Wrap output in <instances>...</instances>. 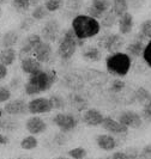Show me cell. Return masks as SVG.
Segmentation results:
<instances>
[{
	"label": "cell",
	"mask_w": 151,
	"mask_h": 159,
	"mask_svg": "<svg viewBox=\"0 0 151 159\" xmlns=\"http://www.w3.org/2000/svg\"><path fill=\"white\" fill-rule=\"evenodd\" d=\"M58 80V74L54 70H42L36 74L29 75L24 84V90L28 96H36L50 90Z\"/></svg>",
	"instance_id": "cell-1"
},
{
	"label": "cell",
	"mask_w": 151,
	"mask_h": 159,
	"mask_svg": "<svg viewBox=\"0 0 151 159\" xmlns=\"http://www.w3.org/2000/svg\"><path fill=\"white\" fill-rule=\"evenodd\" d=\"M72 30L79 40H87L95 37L101 31V26L98 20L87 16V15H78L72 19Z\"/></svg>",
	"instance_id": "cell-2"
},
{
	"label": "cell",
	"mask_w": 151,
	"mask_h": 159,
	"mask_svg": "<svg viewBox=\"0 0 151 159\" xmlns=\"http://www.w3.org/2000/svg\"><path fill=\"white\" fill-rule=\"evenodd\" d=\"M132 66V59L126 54V53H114L109 54L106 59V68L109 74L116 77V78H122L127 75Z\"/></svg>",
	"instance_id": "cell-3"
},
{
	"label": "cell",
	"mask_w": 151,
	"mask_h": 159,
	"mask_svg": "<svg viewBox=\"0 0 151 159\" xmlns=\"http://www.w3.org/2000/svg\"><path fill=\"white\" fill-rule=\"evenodd\" d=\"M80 46H83V40H79L73 32L72 28H70L63 34V36L59 40L58 55L63 60H70L74 55L77 48Z\"/></svg>",
	"instance_id": "cell-4"
},
{
	"label": "cell",
	"mask_w": 151,
	"mask_h": 159,
	"mask_svg": "<svg viewBox=\"0 0 151 159\" xmlns=\"http://www.w3.org/2000/svg\"><path fill=\"white\" fill-rule=\"evenodd\" d=\"M125 44V39L120 34H104L98 40V46L107 50L109 54L120 52Z\"/></svg>",
	"instance_id": "cell-5"
},
{
	"label": "cell",
	"mask_w": 151,
	"mask_h": 159,
	"mask_svg": "<svg viewBox=\"0 0 151 159\" xmlns=\"http://www.w3.org/2000/svg\"><path fill=\"white\" fill-rule=\"evenodd\" d=\"M53 122L63 133H70L78 126V120L68 112H59L53 117Z\"/></svg>",
	"instance_id": "cell-6"
},
{
	"label": "cell",
	"mask_w": 151,
	"mask_h": 159,
	"mask_svg": "<svg viewBox=\"0 0 151 159\" xmlns=\"http://www.w3.org/2000/svg\"><path fill=\"white\" fill-rule=\"evenodd\" d=\"M111 0H90V5L87 7V16L100 20L104 13L111 11Z\"/></svg>",
	"instance_id": "cell-7"
},
{
	"label": "cell",
	"mask_w": 151,
	"mask_h": 159,
	"mask_svg": "<svg viewBox=\"0 0 151 159\" xmlns=\"http://www.w3.org/2000/svg\"><path fill=\"white\" fill-rule=\"evenodd\" d=\"M40 36L42 40L45 42H48V43L56 42V40L60 36V24H59V22L56 19L47 20L41 30Z\"/></svg>",
	"instance_id": "cell-8"
},
{
	"label": "cell",
	"mask_w": 151,
	"mask_h": 159,
	"mask_svg": "<svg viewBox=\"0 0 151 159\" xmlns=\"http://www.w3.org/2000/svg\"><path fill=\"white\" fill-rule=\"evenodd\" d=\"M41 42H42V39H41L40 35H37V34H31L28 37H25L23 43H22V46H21V49H19V52L17 54L18 57L21 60H23L25 57L32 56L34 49L37 47Z\"/></svg>",
	"instance_id": "cell-9"
},
{
	"label": "cell",
	"mask_w": 151,
	"mask_h": 159,
	"mask_svg": "<svg viewBox=\"0 0 151 159\" xmlns=\"http://www.w3.org/2000/svg\"><path fill=\"white\" fill-rule=\"evenodd\" d=\"M121 125H124L125 127H127L128 129H138L142 127L143 125V120L140 117V115L138 112L133 111V110H125L119 115L118 117Z\"/></svg>",
	"instance_id": "cell-10"
},
{
	"label": "cell",
	"mask_w": 151,
	"mask_h": 159,
	"mask_svg": "<svg viewBox=\"0 0 151 159\" xmlns=\"http://www.w3.org/2000/svg\"><path fill=\"white\" fill-rule=\"evenodd\" d=\"M53 110L49 99L46 97H37L31 99L28 103V112L32 115H40V114H47Z\"/></svg>",
	"instance_id": "cell-11"
},
{
	"label": "cell",
	"mask_w": 151,
	"mask_h": 159,
	"mask_svg": "<svg viewBox=\"0 0 151 159\" xmlns=\"http://www.w3.org/2000/svg\"><path fill=\"white\" fill-rule=\"evenodd\" d=\"M101 127L111 135H125L128 133L127 127H125L118 120L113 119L111 116H104L103 121L101 123Z\"/></svg>",
	"instance_id": "cell-12"
},
{
	"label": "cell",
	"mask_w": 151,
	"mask_h": 159,
	"mask_svg": "<svg viewBox=\"0 0 151 159\" xmlns=\"http://www.w3.org/2000/svg\"><path fill=\"white\" fill-rule=\"evenodd\" d=\"M47 123L45 120L39 117L37 115H34L26 120L25 122V129L30 133V135H40L47 130Z\"/></svg>",
	"instance_id": "cell-13"
},
{
	"label": "cell",
	"mask_w": 151,
	"mask_h": 159,
	"mask_svg": "<svg viewBox=\"0 0 151 159\" xmlns=\"http://www.w3.org/2000/svg\"><path fill=\"white\" fill-rule=\"evenodd\" d=\"M104 116L103 114L96 108H87L85 111L83 112L82 121L89 126V127H98L101 126Z\"/></svg>",
	"instance_id": "cell-14"
},
{
	"label": "cell",
	"mask_w": 151,
	"mask_h": 159,
	"mask_svg": "<svg viewBox=\"0 0 151 159\" xmlns=\"http://www.w3.org/2000/svg\"><path fill=\"white\" fill-rule=\"evenodd\" d=\"M4 111L10 116H18V115H24L28 112V104L25 103L23 99H12L6 102L4 107Z\"/></svg>",
	"instance_id": "cell-15"
},
{
	"label": "cell",
	"mask_w": 151,
	"mask_h": 159,
	"mask_svg": "<svg viewBox=\"0 0 151 159\" xmlns=\"http://www.w3.org/2000/svg\"><path fill=\"white\" fill-rule=\"evenodd\" d=\"M52 55H53L52 46H50V43L45 42V41H42L40 44L34 49V52H32V56L37 61H40L41 64L49 62L50 59H52Z\"/></svg>",
	"instance_id": "cell-16"
},
{
	"label": "cell",
	"mask_w": 151,
	"mask_h": 159,
	"mask_svg": "<svg viewBox=\"0 0 151 159\" xmlns=\"http://www.w3.org/2000/svg\"><path fill=\"white\" fill-rule=\"evenodd\" d=\"M21 68L24 73H26L29 75L36 74L43 70L42 64L40 61H37L34 56H29V57H25L23 60H21Z\"/></svg>",
	"instance_id": "cell-17"
},
{
	"label": "cell",
	"mask_w": 151,
	"mask_h": 159,
	"mask_svg": "<svg viewBox=\"0 0 151 159\" xmlns=\"http://www.w3.org/2000/svg\"><path fill=\"white\" fill-rule=\"evenodd\" d=\"M118 24H119V34L120 35L125 36V35L131 34L132 30H133V26H134L133 16H132L130 12L124 13L122 16H120L119 18H118Z\"/></svg>",
	"instance_id": "cell-18"
},
{
	"label": "cell",
	"mask_w": 151,
	"mask_h": 159,
	"mask_svg": "<svg viewBox=\"0 0 151 159\" xmlns=\"http://www.w3.org/2000/svg\"><path fill=\"white\" fill-rule=\"evenodd\" d=\"M96 145L103 151H113L116 147V140L111 134H100L96 136Z\"/></svg>",
	"instance_id": "cell-19"
},
{
	"label": "cell",
	"mask_w": 151,
	"mask_h": 159,
	"mask_svg": "<svg viewBox=\"0 0 151 159\" xmlns=\"http://www.w3.org/2000/svg\"><path fill=\"white\" fill-rule=\"evenodd\" d=\"M144 48H145V42L135 39L134 41H132L126 47V54L131 59L132 57H139V56L143 55Z\"/></svg>",
	"instance_id": "cell-20"
},
{
	"label": "cell",
	"mask_w": 151,
	"mask_h": 159,
	"mask_svg": "<svg viewBox=\"0 0 151 159\" xmlns=\"http://www.w3.org/2000/svg\"><path fill=\"white\" fill-rule=\"evenodd\" d=\"M17 59V50L15 48H4L0 52V64L5 65L6 67L13 65Z\"/></svg>",
	"instance_id": "cell-21"
},
{
	"label": "cell",
	"mask_w": 151,
	"mask_h": 159,
	"mask_svg": "<svg viewBox=\"0 0 151 159\" xmlns=\"http://www.w3.org/2000/svg\"><path fill=\"white\" fill-rule=\"evenodd\" d=\"M82 56H83L84 60H87L89 62H98L102 57V53H101L100 48L90 46V47H87L83 50Z\"/></svg>",
	"instance_id": "cell-22"
},
{
	"label": "cell",
	"mask_w": 151,
	"mask_h": 159,
	"mask_svg": "<svg viewBox=\"0 0 151 159\" xmlns=\"http://www.w3.org/2000/svg\"><path fill=\"white\" fill-rule=\"evenodd\" d=\"M134 99L142 107L151 105V92L145 88H143V86H140V88H138L135 90Z\"/></svg>",
	"instance_id": "cell-23"
},
{
	"label": "cell",
	"mask_w": 151,
	"mask_h": 159,
	"mask_svg": "<svg viewBox=\"0 0 151 159\" xmlns=\"http://www.w3.org/2000/svg\"><path fill=\"white\" fill-rule=\"evenodd\" d=\"M18 41H19V34L16 30H10L4 34L0 42L4 48H13L18 43Z\"/></svg>",
	"instance_id": "cell-24"
},
{
	"label": "cell",
	"mask_w": 151,
	"mask_h": 159,
	"mask_svg": "<svg viewBox=\"0 0 151 159\" xmlns=\"http://www.w3.org/2000/svg\"><path fill=\"white\" fill-rule=\"evenodd\" d=\"M137 39L143 42L151 41V19H146L139 26V32L137 35Z\"/></svg>",
	"instance_id": "cell-25"
},
{
	"label": "cell",
	"mask_w": 151,
	"mask_h": 159,
	"mask_svg": "<svg viewBox=\"0 0 151 159\" xmlns=\"http://www.w3.org/2000/svg\"><path fill=\"white\" fill-rule=\"evenodd\" d=\"M111 11L115 16L119 18L124 13L128 12V1L127 0H111Z\"/></svg>",
	"instance_id": "cell-26"
},
{
	"label": "cell",
	"mask_w": 151,
	"mask_h": 159,
	"mask_svg": "<svg viewBox=\"0 0 151 159\" xmlns=\"http://www.w3.org/2000/svg\"><path fill=\"white\" fill-rule=\"evenodd\" d=\"M100 23V26L101 28H106V29H109L111 28L115 23H118V17L113 13V11H108L107 13H104L102 18L98 20Z\"/></svg>",
	"instance_id": "cell-27"
},
{
	"label": "cell",
	"mask_w": 151,
	"mask_h": 159,
	"mask_svg": "<svg viewBox=\"0 0 151 159\" xmlns=\"http://www.w3.org/2000/svg\"><path fill=\"white\" fill-rule=\"evenodd\" d=\"M18 127H19V123H18L15 119H12V117H7V119L0 120V129H2L4 132L11 133V132L17 130Z\"/></svg>",
	"instance_id": "cell-28"
},
{
	"label": "cell",
	"mask_w": 151,
	"mask_h": 159,
	"mask_svg": "<svg viewBox=\"0 0 151 159\" xmlns=\"http://www.w3.org/2000/svg\"><path fill=\"white\" fill-rule=\"evenodd\" d=\"M39 146V140L35 135H28L22 139L21 147L25 151H32Z\"/></svg>",
	"instance_id": "cell-29"
},
{
	"label": "cell",
	"mask_w": 151,
	"mask_h": 159,
	"mask_svg": "<svg viewBox=\"0 0 151 159\" xmlns=\"http://www.w3.org/2000/svg\"><path fill=\"white\" fill-rule=\"evenodd\" d=\"M48 15H49V12L47 11V8L45 7V5H36L31 12V18L34 20H42Z\"/></svg>",
	"instance_id": "cell-30"
},
{
	"label": "cell",
	"mask_w": 151,
	"mask_h": 159,
	"mask_svg": "<svg viewBox=\"0 0 151 159\" xmlns=\"http://www.w3.org/2000/svg\"><path fill=\"white\" fill-rule=\"evenodd\" d=\"M49 102L52 105V109L53 110H61L65 108V99L59 95H52L49 98Z\"/></svg>",
	"instance_id": "cell-31"
},
{
	"label": "cell",
	"mask_w": 151,
	"mask_h": 159,
	"mask_svg": "<svg viewBox=\"0 0 151 159\" xmlns=\"http://www.w3.org/2000/svg\"><path fill=\"white\" fill-rule=\"evenodd\" d=\"M65 0H46L45 1V7L47 8L48 12H55L59 11L60 8L64 6Z\"/></svg>",
	"instance_id": "cell-32"
},
{
	"label": "cell",
	"mask_w": 151,
	"mask_h": 159,
	"mask_svg": "<svg viewBox=\"0 0 151 159\" xmlns=\"http://www.w3.org/2000/svg\"><path fill=\"white\" fill-rule=\"evenodd\" d=\"M67 156L71 157V159H84L87 158V152L84 147H74L67 152Z\"/></svg>",
	"instance_id": "cell-33"
},
{
	"label": "cell",
	"mask_w": 151,
	"mask_h": 159,
	"mask_svg": "<svg viewBox=\"0 0 151 159\" xmlns=\"http://www.w3.org/2000/svg\"><path fill=\"white\" fill-rule=\"evenodd\" d=\"M125 86H126V83L124 80H121L120 78H115L109 84V91L111 93H119L125 89Z\"/></svg>",
	"instance_id": "cell-34"
},
{
	"label": "cell",
	"mask_w": 151,
	"mask_h": 159,
	"mask_svg": "<svg viewBox=\"0 0 151 159\" xmlns=\"http://www.w3.org/2000/svg\"><path fill=\"white\" fill-rule=\"evenodd\" d=\"M12 6L16 8L18 12H26L31 7L29 0H12Z\"/></svg>",
	"instance_id": "cell-35"
},
{
	"label": "cell",
	"mask_w": 151,
	"mask_h": 159,
	"mask_svg": "<svg viewBox=\"0 0 151 159\" xmlns=\"http://www.w3.org/2000/svg\"><path fill=\"white\" fill-rule=\"evenodd\" d=\"M72 104L77 108V110H79V111H82V110H85V108L87 107V101L84 99V98H82L80 96L78 95H74L72 96V99H71Z\"/></svg>",
	"instance_id": "cell-36"
},
{
	"label": "cell",
	"mask_w": 151,
	"mask_h": 159,
	"mask_svg": "<svg viewBox=\"0 0 151 159\" xmlns=\"http://www.w3.org/2000/svg\"><path fill=\"white\" fill-rule=\"evenodd\" d=\"M11 90L7 86H0V103H6L11 98Z\"/></svg>",
	"instance_id": "cell-37"
},
{
	"label": "cell",
	"mask_w": 151,
	"mask_h": 159,
	"mask_svg": "<svg viewBox=\"0 0 151 159\" xmlns=\"http://www.w3.org/2000/svg\"><path fill=\"white\" fill-rule=\"evenodd\" d=\"M125 153L127 154L128 159H142L140 158V150H138L134 146H130L126 148Z\"/></svg>",
	"instance_id": "cell-38"
},
{
	"label": "cell",
	"mask_w": 151,
	"mask_h": 159,
	"mask_svg": "<svg viewBox=\"0 0 151 159\" xmlns=\"http://www.w3.org/2000/svg\"><path fill=\"white\" fill-rule=\"evenodd\" d=\"M143 59L144 61L146 62V65L151 67V41H149L146 44H145V48H144L143 52Z\"/></svg>",
	"instance_id": "cell-39"
},
{
	"label": "cell",
	"mask_w": 151,
	"mask_h": 159,
	"mask_svg": "<svg viewBox=\"0 0 151 159\" xmlns=\"http://www.w3.org/2000/svg\"><path fill=\"white\" fill-rule=\"evenodd\" d=\"M65 1H66V6L70 10H73V11L79 10L83 6V2H84V0H65Z\"/></svg>",
	"instance_id": "cell-40"
},
{
	"label": "cell",
	"mask_w": 151,
	"mask_h": 159,
	"mask_svg": "<svg viewBox=\"0 0 151 159\" xmlns=\"http://www.w3.org/2000/svg\"><path fill=\"white\" fill-rule=\"evenodd\" d=\"M139 115H140V117H142L143 121L148 122V123H151V105L143 107L142 112H140Z\"/></svg>",
	"instance_id": "cell-41"
},
{
	"label": "cell",
	"mask_w": 151,
	"mask_h": 159,
	"mask_svg": "<svg viewBox=\"0 0 151 159\" xmlns=\"http://www.w3.org/2000/svg\"><path fill=\"white\" fill-rule=\"evenodd\" d=\"M140 158L142 159H151V143L145 145L140 150Z\"/></svg>",
	"instance_id": "cell-42"
},
{
	"label": "cell",
	"mask_w": 151,
	"mask_h": 159,
	"mask_svg": "<svg viewBox=\"0 0 151 159\" xmlns=\"http://www.w3.org/2000/svg\"><path fill=\"white\" fill-rule=\"evenodd\" d=\"M32 24H34V19L32 18H25L21 23V29L24 30V31H26V30H29L31 28Z\"/></svg>",
	"instance_id": "cell-43"
},
{
	"label": "cell",
	"mask_w": 151,
	"mask_h": 159,
	"mask_svg": "<svg viewBox=\"0 0 151 159\" xmlns=\"http://www.w3.org/2000/svg\"><path fill=\"white\" fill-rule=\"evenodd\" d=\"M111 159H128V157H127V154H126L125 152L119 151V152L113 153V156L111 157Z\"/></svg>",
	"instance_id": "cell-44"
},
{
	"label": "cell",
	"mask_w": 151,
	"mask_h": 159,
	"mask_svg": "<svg viewBox=\"0 0 151 159\" xmlns=\"http://www.w3.org/2000/svg\"><path fill=\"white\" fill-rule=\"evenodd\" d=\"M7 67L5 65L0 64V80H4L6 77H7Z\"/></svg>",
	"instance_id": "cell-45"
},
{
	"label": "cell",
	"mask_w": 151,
	"mask_h": 159,
	"mask_svg": "<svg viewBox=\"0 0 151 159\" xmlns=\"http://www.w3.org/2000/svg\"><path fill=\"white\" fill-rule=\"evenodd\" d=\"M8 143H10L8 136L4 135V134L0 133V146H5V145H8Z\"/></svg>",
	"instance_id": "cell-46"
},
{
	"label": "cell",
	"mask_w": 151,
	"mask_h": 159,
	"mask_svg": "<svg viewBox=\"0 0 151 159\" xmlns=\"http://www.w3.org/2000/svg\"><path fill=\"white\" fill-rule=\"evenodd\" d=\"M29 1H30V5H31V6H36V5L40 4L41 0H29Z\"/></svg>",
	"instance_id": "cell-47"
},
{
	"label": "cell",
	"mask_w": 151,
	"mask_h": 159,
	"mask_svg": "<svg viewBox=\"0 0 151 159\" xmlns=\"http://www.w3.org/2000/svg\"><path fill=\"white\" fill-rule=\"evenodd\" d=\"M8 0H0V5H5Z\"/></svg>",
	"instance_id": "cell-48"
},
{
	"label": "cell",
	"mask_w": 151,
	"mask_h": 159,
	"mask_svg": "<svg viewBox=\"0 0 151 159\" xmlns=\"http://www.w3.org/2000/svg\"><path fill=\"white\" fill-rule=\"evenodd\" d=\"M54 159H71V158H67V157H58V158H54Z\"/></svg>",
	"instance_id": "cell-49"
},
{
	"label": "cell",
	"mask_w": 151,
	"mask_h": 159,
	"mask_svg": "<svg viewBox=\"0 0 151 159\" xmlns=\"http://www.w3.org/2000/svg\"><path fill=\"white\" fill-rule=\"evenodd\" d=\"M97 159H111L109 157H102V158H97Z\"/></svg>",
	"instance_id": "cell-50"
},
{
	"label": "cell",
	"mask_w": 151,
	"mask_h": 159,
	"mask_svg": "<svg viewBox=\"0 0 151 159\" xmlns=\"http://www.w3.org/2000/svg\"><path fill=\"white\" fill-rule=\"evenodd\" d=\"M1 115H2V111L0 110V120H1Z\"/></svg>",
	"instance_id": "cell-51"
},
{
	"label": "cell",
	"mask_w": 151,
	"mask_h": 159,
	"mask_svg": "<svg viewBox=\"0 0 151 159\" xmlns=\"http://www.w3.org/2000/svg\"><path fill=\"white\" fill-rule=\"evenodd\" d=\"M18 159H32V158H18Z\"/></svg>",
	"instance_id": "cell-52"
},
{
	"label": "cell",
	"mask_w": 151,
	"mask_h": 159,
	"mask_svg": "<svg viewBox=\"0 0 151 159\" xmlns=\"http://www.w3.org/2000/svg\"><path fill=\"white\" fill-rule=\"evenodd\" d=\"M0 18H1V8H0Z\"/></svg>",
	"instance_id": "cell-53"
},
{
	"label": "cell",
	"mask_w": 151,
	"mask_h": 159,
	"mask_svg": "<svg viewBox=\"0 0 151 159\" xmlns=\"http://www.w3.org/2000/svg\"><path fill=\"white\" fill-rule=\"evenodd\" d=\"M6 159H18V158H6Z\"/></svg>",
	"instance_id": "cell-54"
},
{
	"label": "cell",
	"mask_w": 151,
	"mask_h": 159,
	"mask_svg": "<svg viewBox=\"0 0 151 159\" xmlns=\"http://www.w3.org/2000/svg\"><path fill=\"white\" fill-rule=\"evenodd\" d=\"M84 159H89V158H84Z\"/></svg>",
	"instance_id": "cell-55"
}]
</instances>
